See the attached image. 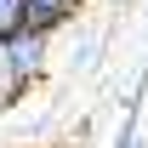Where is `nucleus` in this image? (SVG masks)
I'll use <instances>...</instances> for the list:
<instances>
[{"label":"nucleus","instance_id":"obj_1","mask_svg":"<svg viewBox=\"0 0 148 148\" xmlns=\"http://www.w3.org/2000/svg\"><path fill=\"white\" fill-rule=\"evenodd\" d=\"M6 57H12V69H17V80L29 86V80H40V69H46V57H51V34H46V29H29V23H23L17 34L6 40Z\"/></svg>","mask_w":148,"mask_h":148},{"label":"nucleus","instance_id":"obj_2","mask_svg":"<svg viewBox=\"0 0 148 148\" xmlns=\"http://www.w3.org/2000/svg\"><path fill=\"white\" fill-rule=\"evenodd\" d=\"M80 6H86V0H29V29L57 34L63 23H74V17H80Z\"/></svg>","mask_w":148,"mask_h":148},{"label":"nucleus","instance_id":"obj_3","mask_svg":"<svg viewBox=\"0 0 148 148\" xmlns=\"http://www.w3.org/2000/svg\"><path fill=\"white\" fill-rule=\"evenodd\" d=\"M29 23V0H0V40H12Z\"/></svg>","mask_w":148,"mask_h":148},{"label":"nucleus","instance_id":"obj_4","mask_svg":"<svg viewBox=\"0 0 148 148\" xmlns=\"http://www.w3.org/2000/svg\"><path fill=\"white\" fill-rule=\"evenodd\" d=\"M17 91H23V80H17V69H12V57H6V40H0V103H12Z\"/></svg>","mask_w":148,"mask_h":148},{"label":"nucleus","instance_id":"obj_5","mask_svg":"<svg viewBox=\"0 0 148 148\" xmlns=\"http://www.w3.org/2000/svg\"><path fill=\"white\" fill-rule=\"evenodd\" d=\"M131 148H148V137H131Z\"/></svg>","mask_w":148,"mask_h":148}]
</instances>
